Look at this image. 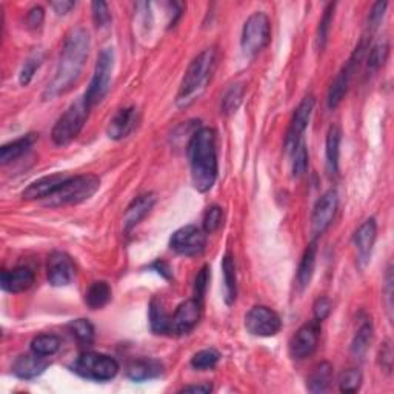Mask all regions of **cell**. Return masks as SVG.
Listing matches in <instances>:
<instances>
[{
    "label": "cell",
    "mask_w": 394,
    "mask_h": 394,
    "mask_svg": "<svg viewBox=\"0 0 394 394\" xmlns=\"http://www.w3.org/2000/svg\"><path fill=\"white\" fill-rule=\"evenodd\" d=\"M68 328L73 333L74 338L78 339L82 345H90L94 339V326L90 321H86V319L73 321L68 325Z\"/></svg>",
    "instance_id": "35"
},
{
    "label": "cell",
    "mask_w": 394,
    "mask_h": 394,
    "mask_svg": "<svg viewBox=\"0 0 394 394\" xmlns=\"http://www.w3.org/2000/svg\"><path fill=\"white\" fill-rule=\"evenodd\" d=\"M245 328L249 334L259 338H271L281 331L282 321L268 306H253L245 316Z\"/></svg>",
    "instance_id": "10"
},
{
    "label": "cell",
    "mask_w": 394,
    "mask_h": 394,
    "mask_svg": "<svg viewBox=\"0 0 394 394\" xmlns=\"http://www.w3.org/2000/svg\"><path fill=\"white\" fill-rule=\"evenodd\" d=\"M41 61H42V57L37 56V54L31 56L30 59H26V62L22 66L21 76H19V81H21V85L26 86L28 83L31 82V79L34 78V73L37 71V68H39L41 63H42Z\"/></svg>",
    "instance_id": "42"
},
{
    "label": "cell",
    "mask_w": 394,
    "mask_h": 394,
    "mask_svg": "<svg viewBox=\"0 0 394 394\" xmlns=\"http://www.w3.org/2000/svg\"><path fill=\"white\" fill-rule=\"evenodd\" d=\"M51 6L57 14L65 16V14H68L71 9L76 6V2H70V0H61V2H53Z\"/></svg>",
    "instance_id": "48"
},
{
    "label": "cell",
    "mask_w": 394,
    "mask_h": 394,
    "mask_svg": "<svg viewBox=\"0 0 394 394\" xmlns=\"http://www.w3.org/2000/svg\"><path fill=\"white\" fill-rule=\"evenodd\" d=\"M136 125H138V110L134 107L122 108L114 114L113 119L110 120L107 134L113 140H120L130 136L131 131L136 128Z\"/></svg>",
    "instance_id": "19"
},
{
    "label": "cell",
    "mask_w": 394,
    "mask_h": 394,
    "mask_svg": "<svg viewBox=\"0 0 394 394\" xmlns=\"http://www.w3.org/2000/svg\"><path fill=\"white\" fill-rule=\"evenodd\" d=\"M155 204H156V196L152 193L142 195L138 199H134L130 204V207L127 208V211H125V216H123L125 232H131L134 227L139 225L140 220L150 213L151 208L155 207Z\"/></svg>",
    "instance_id": "21"
},
{
    "label": "cell",
    "mask_w": 394,
    "mask_h": 394,
    "mask_svg": "<svg viewBox=\"0 0 394 394\" xmlns=\"http://www.w3.org/2000/svg\"><path fill=\"white\" fill-rule=\"evenodd\" d=\"M271 25L270 19L264 13H254L247 19L242 30L240 45L247 56H256L270 43Z\"/></svg>",
    "instance_id": "8"
},
{
    "label": "cell",
    "mask_w": 394,
    "mask_h": 394,
    "mask_svg": "<svg viewBox=\"0 0 394 394\" xmlns=\"http://www.w3.org/2000/svg\"><path fill=\"white\" fill-rule=\"evenodd\" d=\"M200 319V302L196 299L185 301L177 306L176 313L172 314L171 330L176 334H187L195 328Z\"/></svg>",
    "instance_id": "17"
},
{
    "label": "cell",
    "mask_w": 394,
    "mask_h": 394,
    "mask_svg": "<svg viewBox=\"0 0 394 394\" xmlns=\"http://www.w3.org/2000/svg\"><path fill=\"white\" fill-rule=\"evenodd\" d=\"M362 385V374L358 370H347L341 374L339 388L342 393H356Z\"/></svg>",
    "instance_id": "39"
},
{
    "label": "cell",
    "mask_w": 394,
    "mask_h": 394,
    "mask_svg": "<svg viewBox=\"0 0 394 394\" xmlns=\"http://www.w3.org/2000/svg\"><path fill=\"white\" fill-rule=\"evenodd\" d=\"M316 256H317V242L314 239L313 242L306 247L299 265V271H297V286H299L301 291H304L311 282V277L314 274V266H316Z\"/></svg>",
    "instance_id": "26"
},
{
    "label": "cell",
    "mask_w": 394,
    "mask_h": 394,
    "mask_svg": "<svg viewBox=\"0 0 394 394\" xmlns=\"http://www.w3.org/2000/svg\"><path fill=\"white\" fill-rule=\"evenodd\" d=\"M48 281L53 286H66L73 282L76 276V266L68 254L54 252L48 257Z\"/></svg>",
    "instance_id": "15"
},
{
    "label": "cell",
    "mask_w": 394,
    "mask_h": 394,
    "mask_svg": "<svg viewBox=\"0 0 394 394\" xmlns=\"http://www.w3.org/2000/svg\"><path fill=\"white\" fill-rule=\"evenodd\" d=\"M321 336V322L316 319L302 325L290 342V353L296 359H305L311 356L317 347Z\"/></svg>",
    "instance_id": "14"
},
{
    "label": "cell",
    "mask_w": 394,
    "mask_h": 394,
    "mask_svg": "<svg viewBox=\"0 0 394 394\" xmlns=\"http://www.w3.org/2000/svg\"><path fill=\"white\" fill-rule=\"evenodd\" d=\"M333 311V304L328 299V297H319L313 305V313H314V319L317 322L325 321Z\"/></svg>",
    "instance_id": "43"
},
{
    "label": "cell",
    "mask_w": 394,
    "mask_h": 394,
    "mask_svg": "<svg viewBox=\"0 0 394 394\" xmlns=\"http://www.w3.org/2000/svg\"><path fill=\"white\" fill-rule=\"evenodd\" d=\"M224 222V211L220 207L213 205L207 209V213L204 216V232L207 234H211L217 232V229L222 227Z\"/></svg>",
    "instance_id": "40"
},
{
    "label": "cell",
    "mask_w": 394,
    "mask_h": 394,
    "mask_svg": "<svg viewBox=\"0 0 394 394\" xmlns=\"http://www.w3.org/2000/svg\"><path fill=\"white\" fill-rule=\"evenodd\" d=\"M244 86L242 85H233L232 88H229L224 99H222V113L224 114H233L237 111V108L240 107V103H242V99H244Z\"/></svg>",
    "instance_id": "36"
},
{
    "label": "cell",
    "mask_w": 394,
    "mask_h": 394,
    "mask_svg": "<svg viewBox=\"0 0 394 394\" xmlns=\"http://www.w3.org/2000/svg\"><path fill=\"white\" fill-rule=\"evenodd\" d=\"M334 4H330L325 8L323 16L319 22V26H317V34H316V46L317 50H323L326 41H328V34H330V28L333 24V16H334Z\"/></svg>",
    "instance_id": "34"
},
{
    "label": "cell",
    "mask_w": 394,
    "mask_h": 394,
    "mask_svg": "<svg viewBox=\"0 0 394 394\" xmlns=\"http://www.w3.org/2000/svg\"><path fill=\"white\" fill-rule=\"evenodd\" d=\"M333 376V365L328 362H322L317 365V367L313 370L311 376L309 378V391L311 393H323L326 388L330 387Z\"/></svg>",
    "instance_id": "30"
},
{
    "label": "cell",
    "mask_w": 394,
    "mask_h": 394,
    "mask_svg": "<svg viewBox=\"0 0 394 394\" xmlns=\"http://www.w3.org/2000/svg\"><path fill=\"white\" fill-rule=\"evenodd\" d=\"M208 282H209V268L208 266H204L202 270L199 271L197 277H196V282H195V294H196V301H202L204 299V296L207 293V288H208Z\"/></svg>",
    "instance_id": "44"
},
{
    "label": "cell",
    "mask_w": 394,
    "mask_h": 394,
    "mask_svg": "<svg viewBox=\"0 0 394 394\" xmlns=\"http://www.w3.org/2000/svg\"><path fill=\"white\" fill-rule=\"evenodd\" d=\"M293 176L301 177L309 168V152H306L305 142L301 140L297 147L293 150Z\"/></svg>",
    "instance_id": "38"
},
{
    "label": "cell",
    "mask_w": 394,
    "mask_h": 394,
    "mask_svg": "<svg viewBox=\"0 0 394 394\" xmlns=\"http://www.w3.org/2000/svg\"><path fill=\"white\" fill-rule=\"evenodd\" d=\"M341 139L342 133L338 125H331L326 133L325 155H326V170L330 176H336L339 171V155H341Z\"/></svg>",
    "instance_id": "23"
},
{
    "label": "cell",
    "mask_w": 394,
    "mask_h": 394,
    "mask_svg": "<svg viewBox=\"0 0 394 394\" xmlns=\"http://www.w3.org/2000/svg\"><path fill=\"white\" fill-rule=\"evenodd\" d=\"M150 325L151 331L155 334H168L172 333V316L163 309L159 299H152L150 304Z\"/></svg>",
    "instance_id": "27"
},
{
    "label": "cell",
    "mask_w": 394,
    "mask_h": 394,
    "mask_svg": "<svg viewBox=\"0 0 394 394\" xmlns=\"http://www.w3.org/2000/svg\"><path fill=\"white\" fill-rule=\"evenodd\" d=\"M371 338H373L371 322L362 323L361 328L358 330V333H356L353 345H351V351H353V354L356 356V358H359V359L363 358L365 353H367V350H368Z\"/></svg>",
    "instance_id": "33"
},
{
    "label": "cell",
    "mask_w": 394,
    "mask_h": 394,
    "mask_svg": "<svg viewBox=\"0 0 394 394\" xmlns=\"http://www.w3.org/2000/svg\"><path fill=\"white\" fill-rule=\"evenodd\" d=\"M219 359L220 354L216 350H202L193 356V359H191V367L200 371L211 370L216 367Z\"/></svg>",
    "instance_id": "37"
},
{
    "label": "cell",
    "mask_w": 394,
    "mask_h": 394,
    "mask_svg": "<svg viewBox=\"0 0 394 394\" xmlns=\"http://www.w3.org/2000/svg\"><path fill=\"white\" fill-rule=\"evenodd\" d=\"M170 245L182 256H197L205 249L207 234L196 225L182 227L171 236Z\"/></svg>",
    "instance_id": "11"
},
{
    "label": "cell",
    "mask_w": 394,
    "mask_h": 394,
    "mask_svg": "<svg viewBox=\"0 0 394 394\" xmlns=\"http://www.w3.org/2000/svg\"><path fill=\"white\" fill-rule=\"evenodd\" d=\"M111 301V286L105 282H93L88 288V291L85 293V302L91 310H99L102 306L107 305Z\"/></svg>",
    "instance_id": "29"
},
{
    "label": "cell",
    "mask_w": 394,
    "mask_h": 394,
    "mask_svg": "<svg viewBox=\"0 0 394 394\" xmlns=\"http://www.w3.org/2000/svg\"><path fill=\"white\" fill-rule=\"evenodd\" d=\"M66 179H68V176L62 175V172H57V175H51V176H45V177L36 180V182H33V184L28 185V188L24 191L22 197L25 200L50 197Z\"/></svg>",
    "instance_id": "22"
},
{
    "label": "cell",
    "mask_w": 394,
    "mask_h": 394,
    "mask_svg": "<svg viewBox=\"0 0 394 394\" xmlns=\"http://www.w3.org/2000/svg\"><path fill=\"white\" fill-rule=\"evenodd\" d=\"M45 19V11L42 6H34L30 9V13L26 16V25L28 28H31V30H37V28H41L43 24Z\"/></svg>",
    "instance_id": "46"
},
{
    "label": "cell",
    "mask_w": 394,
    "mask_h": 394,
    "mask_svg": "<svg viewBox=\"0 0 394 394\" xmlns=\"http://www.w3.org/2000/svg\"><path fill=\"white\" fill-rule=\"evenodd\" d=\"M338 205L339 197L336 190H328L317 200L311 216V233L314 237L322 236L328 229L336 216V211H338Z\"/></svg>",
    "instance_id": "12"
},
{
    "label": "cell",
    "mask_w": 394,
    "mask_h": 394,
    "mask_svg": "<svg viewBox=\"0 0 394 394\" xmlns=\"http://www.w3.org/2000/svg\"><path fill=\"white\" fill-rule=\"evenodd\" d=\"M367 48H370L368 43L365 42V41H362L358 45V48H356V50H354V53L351 54L348 62L343 65V68L341 70V73L338 76H336V79L333 81V83L330 86L328 98H326V102H328V107L331 110L336 108V107H339V103L345 98V94H347L350 81L353 78V73L356 71V68H358V66H359L361 61L363 59L365 53H367Z\"/></svg>",
    "instance_id": "9"
},
{
    "label": "cell",
    "mask_w": 394,
    "mask_h": 394,
    "mask_svg": "<svg viewBox=\"0 0 394 394\" xmlns=\"http://www.w3.org/2000/svg\"><path fill=\"white\" fill-rule=\"evenodd\" d=\"M378 237V224L373 217L367 219L365 222L358 228V232L354 233V245L358 249V261L361 266H365L368 264L374 242Z\"/></svg>",
    "instance_id": "16"
},
{
    "label": "cell",
    "mask_w": 394,
    "mask_h": 394,
    "mask_svg": "<svg viewBox=\"0 0 394 394\" xmlns=\"http://www.w3.org/2000/svg\"><path fill=\"white\" fill-rule=\"evenodd\" d=\"M387 6H388L387 2L374 4V6L371 8V11H370V16H368V26H370V30H376V28L380 25L383 16H385Z\"/></svg>",
    "instance_id": "45"
},
{
    "label": "cell",
    "mask_w": 394,
    "mask_h": 394,
    "mask_svg": "<svg viewBox=\"0 0 394 394\" xmlns=\"http://www.w3.org/2000/svg\"><path fill=\"white\" fill-rule=\"evenodd\" d=\"M182 393H200V394H207L211 391L209 383H204V385H190L180 390Z\"/></svg>",
    "instance_id": "49"
},
{
    "label": "cell",
    "mask_w": 394,
    "mask_h": 394,
    "mask_svg": "<svg viewBox=\"0 0 394 394\" xmlns=\"http://www.w3.org/2000/svg\"><path fill=\"white\" fill-rule=\"evenodd\" d=\"M37 139H39L37 134H26V136L6 143V145L0 148V162L6 165V163H11L13 160L24 156L25 152L34 145Z\"/></svg>",
    "instance_id": "24"
},
{
    "label": "cell",
    "mask_w": 394,
    "mask_h": 394,
    "mask_svg": "<svg viewBox=\"0 0 394 394\" xmlns=\"http://www.w3.org/2000/svg\"><path fill=\"white\" fill-rule=\"evenodd\" d=\"M61 348V339L54 334H41L33 339L31 342V351L39 356H53L54 353L59 351Z\"/></svg>",
    "instance_id": "32"
},
{
    "label": "cell",
    "mask_w": 394,
    "mask_h": 394,
    "mask_svg": "<svg viewBox=\"0 0 394 394\" xmlns=\"http://www.w3.org/2000/svg\"><path fill=\"white\" fill-rule=\"evenodd\" d=\"M34 273L28 266H17L14 270H5L0 276V285L6 293L17 294L30 290L34 284Z\"/></svg>",
    "instance_id": "18"
},
{
    "label": "cell",
    "mask_w": 394,
    "mask_h": 394,
    "mask_svg": "<svg viewBox=\"0 0 394 394\" xmlns=\"http://www.w3.org/2000/svg\"><path fill=\"white\" fill-rule=\"evenodd\" d=\"M100 188V180L94 175H82L68 177L54 193L45 199L46 207L76 205L88 200Z\"/></svg>",
    "instance_id": "4"
},
{
    "label": "cell",
    "mask_w": 394,
    "mask_h": 394,
    "mask_svg": "<svg viewBox=\"0 0 394 394\" xmlns=\"http://www.w3.org/2000/svg\"><path fill=\"white\" fill-rule=\"evenodd\" d=\"M73 371L79 376L93 380H111L119 373L118 361L107 354L100 353H83L73 363Z\"/></svg>",
    "instance_id": "7"
},
{
    "label": "cell",
    "mask_w": 394,
    "mask_h": 394,
    "mask_svg": "<svg viewBox=\"0 0 394 394\" xmlns=\"http://www.w3.org/2000/svg\"><path fill=\"white\" fill-rule=\"evenodd\" d=\"M91 9H93V19L95 26L105 28L111 24V13L107 4L102 2V0H99V2H93Z\"/></svg>",
    "instance_id": "41"
},
{
    "label": "cell",
    "mask_w": 394,
    "mask_h": 394,
    "mask_svg": "<svg viewBox=\"0 0 394 394\" xmlns=\"http://www.w3.org/2000/svg\"><path fill=\"white\" fill-rule=\"evenodd\" d=\"M390 54V43L387 39H379L376 43H374L370 48L368 53V59H367V66L368 71L374 73L378 71L380 66H383V63L387 62Z\"/></svg>",
    "instance_id": "31"
},
{
    "label": "cell",
    "mask_w": 394,
    "mask_h": 394,
    "mask_svg": "<svg viewBox=\"0 0 394 394\" xmlns=\"http://www.w3.org/2000/svg\"><path fill=\"white\" fill-rule=\"evenodd\" d=\"M314 98L313 95H306L304 100L299 103V107L296 108L293 119L290 122V128L286 131V138H285V150L288 152H293V150L297 147V143L302 140V134L309 127V123L313 116V110H314Z\"/></svg>",
    "instance_id": "13"
},
{
    "label": "cell",
    "mask_w": 394,
    "mask_h": 394,
    "mask_svg": "<svg viewBox=\"0 0 394 394\" xmlns=\"http://www.w3.org/2000/svg\"><path fill=\"white\" fill-rule=\"evenodd\" d=\"M113 71H114V50L113 48H103L98 57V62H95L93 79L83 98L90 108L102 102L105 95L108 94L111 88Z\"/></svg>",
    "instance_id": "6"
},
{
    "label": "cell",
    "mask_w": 394,
    "mask_h": 394,
    "mask_svg": "<svg viewBox=\"0 0 394 394\" xmlns=\"http://www.w3.org/2000/svg\"><path fill=\"white\" fill-rule=\"evenodd\" d=\"M380 359H382V367L385 368L387 371H391V367H393V350H391L390 342H387V343L382 347Z\"/></svg>",
    "instance_id": "47"
},
{
    "label": "cell",
    "mask_w": 394,
    "mask_h": 394,
    "mask_svg": "<svg viewBox=\"0 0 394 394\" xmlns=\"http://www.w3.org/2000/svg\"><path fill=\"white\" fill-rule=\"evenodd\" d=\"M162 363L155 359H140V361H134L128 370L127 374L128 378L142 382V380H148V379H155L162 374Z\"/></svg>",
    "instance_id": "25"
},
{
    "label": "cell",
    "mask_w": 394,
    "mask_h": 394,
    "mask_svg": "<svg viewBox=\"0 0 394 394\" xmlns=\"http://www.w3.org/2000/svg\"><path fill=\"white\" fill-rule=\"evenodd\" d=\"M222 271H224V299L227 305H233L237 297V277H236L234 261L229 254L224 257Z\"/></svg>",
    "instance_id": "28"
},
{
    "label": "cell",
    "mask_w": 394,
    "mask_h": 394,
    "mask_svg": "<svg viewBox=\"0 0 394 394\" xmlns=\"http://www.w3.org/2000/svg\"><path fill=\"white\" fill-rule=\"evenodd\" d=\"M90 34L82 26L73 28L66 34L62 46L59 65H57L54 79L48 83L43 91V98L51 100L68 93L78 83L82 70L90 53Z\"/></svg>",
    "instance_id": "1"
},
{
    "label": "cell",
    "mask_w": 394,
    "mask_h": 394,
    "mask_svg": "<svg viewBox=\"0 0 394 394\" xmlns=\"http://www.w3.org/2000/svg\"><path fill=\"white\" fill-rule=\"evenodd\" d=\"M88 111L90 107L83 98L70 105L68 110L56 122L51 131V139L57 147L70 145L79 136L86 119H88Z\"/></svg>",
    "instance_id": "5"
},
{
    "label": "cell",
    "mask_w": 394,
    "mask_h": 394,
    "mask_svg": "<svg viewBox=\"0 0 394 394\" xmlns=\"http://www.w3.org/2000/svg\"><path fill=\"white\" fill-rule=\"evenodd\" d=\"M191 180L200 193L213 188L217 179L216 133L211 128L197 130L188 143Z\"/></svg>",
    "instance_id": "2"
},
{
    "label": "cell",
    "mask_w": 394,
    "mask_h": 394,
    "mask_svg": "<svg viewBox=\"0 0 394 394\" xmlns=\"http://www.w3.org/2000/svg\"><path fill=\"white\" fill-rule=\"evenodd\" d=\"M216 66V50L214 48H207L197 57H195L193 62L190 63L188 70L182 79L180 88L177 93L176 103L180 108H187L191 103L196 102L204 91L207 90V85L211 81Z\"/></svg>",
    "instance_id": "3"
},
{
    "label": "cell",
    "mask_w": 394,
    "mask_h": 394,
    "mask_svg": "<svg viewBox=\"0 0 394 394\" xmlns=\"http://www.w3.org/2000/svg\"><path fill=\"white\" fill-rule=\"evenodd\" d=\"M50 362L46 361L45 356H39L36 353L22 354L13 363V373L21 379H34L48 368Z\"/></svg>",
    "instance_id": "20"
}]
</instances>
